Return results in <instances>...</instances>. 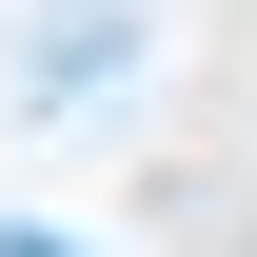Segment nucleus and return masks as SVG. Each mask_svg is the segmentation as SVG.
Listing matches in <instances>:
<instances>
[{
    "label": "nucleus",
    "mask_w": 257,
    "mask_h": 257,
    "mask_svg": "<svg viewBox=\"0 0 257 257\" xmlns=\"http://www.w3.org/2000/svg\"><path fill=\"white\" fill-rule=\"evenodd\" d=\"M119 60H139V0H40V20H20V60H0V99H20V119H79Z\"/></svg>",
    "instance_id": "nucleus-1"
}]
</instances>
